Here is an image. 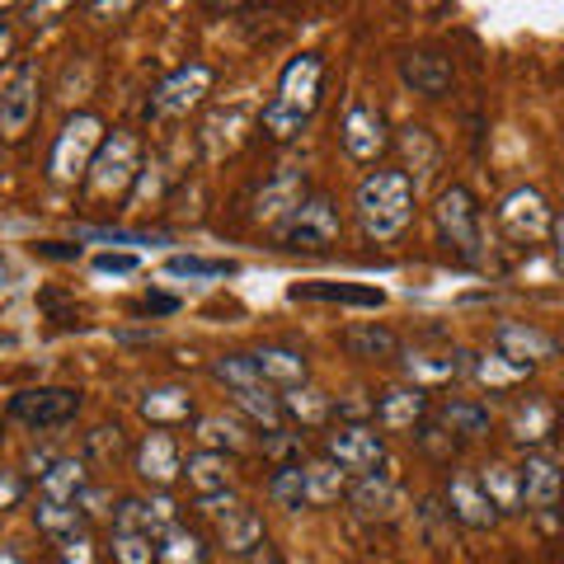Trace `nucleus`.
<instances>
[{"mask_svg": "<svg viewBox=\"0 0 564 564\" xmlns=\"http://www.w3.org/2000/svg\"><path fill=\"white\" fill-rule=\"evenodd\" d=\"M109 551H113V564H161L155 560V536L147 532H113Z\"/></svg>", "mask_w": 564, "mask_h": 564, "instance_id": "c03bdc74", "label": "nucleus"}, {"mask_svg": "<svg viewBox=\"0 0 564 564\" xmlns=\"http://www.w3.org/2000/svg\"><path fill=\"white\" fill-rule=\"evenodd\" d=\"M339 344L348 358H362V362H391L395 352H400V334L391 325H377V321H352L344 334H339Z\"/></svg>", "mask_w": 564, "mask_h": 564, "instance_id": "393cba45", "label": "nucleus"}, {"mask_svg": "<svg viewBox=\"0 0 564 564\" xmlns=\"http://www.w3.org/2000/svg\"><path fill=\"white\" fill-rule=\"evenodd\" d=\"M480 485H485V494H489V503H494V513L499 518L522 513V475H518V466L485 462L480 466Z\"/></svg>", "mask_w": 564, "mask_h": 564, "instance_id": "7c9ffc66", "label": "nucleus"}, {"mask_svg": "<svg viewBox=\"0 0 564 564\" xmlns=\"http://www.w3.org/2000/svg\"><path fill=\"white\" fill-rule=\"evenodd\" d=\"M155 560L161 564H207V545L193 527L174 522L165 536H155Z\"/></svg>", "mask_w": 564, "mask_h": 564, "instance_id": "c9c22d12", "label": "nucleus"}, {"mask_svg": "<svg viewBox=\"0 0 564 564\" xmlns=\"http://www.w3.org/2000/svg\"><path fill=\"white\" fill-rule=\"evenodd\" d=\"M555 259H560V269H564V217H555Z\"/></svg>", "mask_w": 564, "mask_h": 564, "instance_id": "864d4df0", "label": "nucleus"}, {"mask_svg": "<svg viewBox=\"0 0 564 564\" xmlns=\"http://www.w3.org/2000/svg\"><path fill=\"white\" fill-rule=\"evenodd\" d=\"M76 240H90V245H155L151 236H137V231H109V226H80Z\"/></svg>", "mask_w": 564, "mask_h": 564, "instance_id": "a18cd8bd", "label": "nucleus"}, {"mask_svg": "<svg viewBox=\"0 0 564 564\" xmlns=\"http://www.w3.org/2000/svg\"><path fill=\"white\" fill-rule=\"evenodd\" d=\"M433 226H437V240L447 245L452 254H462L466 263H480V207H475V193L466 184H447L433 203Z\"/></svg>", "mask_w": 564, "mask_h": 564, "instance_id": "20e7f679", "label": "nucleus"}, {"mask_svg": "<svg viewBox=\"0 0 564 564\" xmlns=\"http://www.w3.org/2000/svg\"><path fill=\"white\" fill-rule=\"evenodd\" d=\"M404 372H410V386H447V381H456V377H466L470 372V358L466 352H410L404 358Z\"/></svg>", "mask_w": 564, "mask_h": 564, "instance_id": "c85d7f7f", "label": "nucleus"}, {"mask_svg": "<svg viewBox=\"0 0 564 564\" xmlns=\"http://www.w3.org/2000/svg\"><path fill=\"white\" fill-rule=\"evenodd\" d=\"M39 118V66L14 62L0 80V137L20 141Z\"/></svg>", "mask_w": 564, "mask_h": 564, "instance_id": "9d476101", "label": "nucleus"}, {"mask_svg": "<svg viewBox=\"0 0 564 564\" xmlns=\"http://www.w3.org/2000/svg\"><path fill=\"white\" fill-rule=\"evenodd\" d=\"M0 564H24V560L14 555V551H0Z\"/></svg>", "mask_w": 564, "mask_h": 564, "instance_id": "4d7b16f0", "label": "nucleus"}, {"mask_svg": "<svg viewBox=\"0 0 564 564\" xmlns=\"http://www.w3.org/2000/svg\"><path fill=\"white\" fill-rule=\"evenodd\" d=\"M339 141H344V151H348L358 165L381 161L386 147H391V132H386V118H381L377 104H367V99H348L344 122H339Z\"/></svg>", "mask_w": 564, "mask_h": 564, "instance_id": "f8f14e48", "label": "nucleus"}, {"mask_svg": "<svg viewBox=\"0 0 564 564\" xmlns=\"http://www.w3.org/2000/svg\"><path fill=\"white\" fill-rule=\"evenodd\" d=\"M33 518H39V532L52 536L57 545L85 532V508H80V503H47V499H39Z\"/></svg>", "mask_w": 564, "mask_h": 564, "instance_id": "e433bc0d", "label": "nucleus"}, {"mask_svg": "<svg viewBox=\"0 0 564 564\" xmlns=\"http://www.w3.org/2000/svg\"><path fill=\"white\" fill-rule=\"evenodd\" d=\"M137 174H141V147H137V137L128 128H118V132L104 137V147L95 155L90 174H85V184H90L95 198L118 203V198H128V188L137 184Z\"/></svg>", "mask_w": 564, "mask_h": 564, "instance_id": "39448f33", "label": "nucleus"}, {"mask_svg": "<svg viewBox=\"0 0 564 564\" xmlns=\"http://www.w3.org/2000/svg\"><path fill=\"white\" fill-rule=\"evenodd\" d=\"M560 423H564V410H560Z\"/></svg>", "mask_w": 564, "mask_h": 564, "instance_id": "bf43d9fd", "label": "nucleus"}, {"mask_svg": "<svg viewBox=\"0 0 564 564\" xmlns=\"http://www.w3.org/2000/svg\"><path fill=\"white\" fill-rule=\"evenodd\" d=\"M198 513L217 527V541L226 545V555H250L254 545H263V518L254 513V508H245L231 489L226 494H207V499H198Z\"/></svg>", "mask_w": 564, "mask_h": 564, "instance_id": "0eeeda50", "label": "nucleus"}, {"mask_svg": "<svg viewBox=\"0 0 564 564\" xmlns=\"http://www.w3.org/2000/svg\"><path fill=\"white\" fill-rule=\"evenodd\" d=\"M400 80L423 99H443L456 85V70L443 52H404L400 57Z\"/></svg>", "mask_w": 564, "mask_h": 564, "instance_id": "412c9836", "label": "nucleus"}, {"mask_svg": "<svg viewBox=\"0 0 564 564\" xmlns=\"http://www.w3.org/2000/svg\"><path fill=\"white\" fill-rule=\"evenodd\" d=\"M348 503L352 513L367 518V522H391L400 518L404 508V489L391 480V475H358V485H348Z\"/></svg>", "mask_w": 564, "mask_h": 564, "instance_id": "aec40b11", "label": "nucleus"}, {"mask_svg": "<svg viewBox=\"0 0 564 564\" xmlns=\"http://www.w3.org/2000/svg\"><path fill=\"white\" fill-rule=\"evenodd\" d=\"M33 250L43 259H80V245H62V240H39Z\"/></svg>", "mask_w": 564, "mask_h": 564, "instance_id": "8fccbe9b", "label": "nucleus"}, {"mask_svg": "<svg viewBox=\"0 0 564 564\" xmlns=\"http://www.w3.org/2000/svg\"><path fill=\"white\" fill-rule=\"evenodd\" d=\"M245 128H250V113H245V109H217L198 128L203 155H207V161H221V155H231L240 147V132Z\"/></svg>", "mask_w": 564, "mask_h": 564, "instance_id": "c756f323", "label": "nucleus"}, {"mask_svg": "<svg viewBox=\"0 0 564 564\" xmlns=\"http://www.w3.org/2000/svg\"><path fill=\"white\" fill-rule=\"evenodd\" d=\"M104 147V118L99 113H70L62 122V132L57 141H52V151H47V174H52V184H76L90 174L95 165V155Z\"/></svg>", "mask_w": 564, "mask_h": 564, "instance_id": "7ed1b4c3", "label": "nucleus"}, {"mask_svg": "<svg viewBox=\"0 0 564 564\" xmlns=\"http://www.w3.org/2000/svg\"><path fill=\"white\" fill-rule=\"evenodd\" d=\"M269 499H273L278 508H288V513L306 508V466H302V462H282V466L269 475Z\"/></svg>", "mask_w": 564, "mask_h": 564, "instance_id": "ea45409f", "label": "nucleus"}, {"mask_svg": "<svg viewBox=\"0 0 564 564\" xmlns=\"http://www.w3.org/2000/svg\"><path fill=\"white\" fill-rule=\"evenodd\" d=\"M62 564H95V545H90V536H70V541H62Z\"/></svg>", "mask_w": 564, "mask_h": 564, "instance_id": "de8ad7c7", "label": "nucleus"}, {"mask_svg": "<svg viewBox=\"0 0 564 564\" xmlns=\"http://www.w3.org/2000/svg\"><path fill=\"white\" fill-rule=\"evenodd\" d=\"M193 437H198L203 452H240L250 447V429H245V419H231V414H203L193 423Z\"/></svg>", "mask_w": 564, "mask_h": 564, "instance_id": "2f4dec72", "label": "nucleus"}, {"mask_svg": "<svg viewBox=\"0 0 564 564\" xmlns=\"http://www.w3.org/2000/svg\"><path fill=\"white\" fill-rule=\"evenodd\" d=\"M128 456V433L118 423H99V429L85 433V462L95 466H118Z\"/></svg>", "mask_w": 564, "mask_h": 564, "instance_id": "79ce46f5", "label": "nucleus"}, {"mask_svg": "<svg viewBox=\"0 0 564 564\" xmlns=\"http://www.w3.org/2000/svg\"><path fill=\"white\" fill-rule=\"evenodd\" d=\"M414 180L404 170H372L367 180L358 184V193H352V207H358V221L367 240H400L404 231H410L414 221Z\"/></svg>", "mask_w": 564, "mask_h": 564, "instance_id": "f03ea898", "label": "nucleus"}, {"mask_svg": "<svg viewBox=\"0 0 564 564\" xmlns=\"http://www.w3.org/2000/svg\"><path fill=\"white\" fill-rule=\"evenodd\" d=\"M184 480L198 489V499H207V494H226L231 489V462H226L221 452H193L184 462Z\"/></svg>", "mask_w": 564, "mask_h": 564, "instance_id": "f704fd0d", "label": "nucleus"}, {"mask_svg": "<svg viewBox=\"0 0 564 564\" xmlns=\"http://www.w3.org/2000/svg\"><path fill=\"white\" fill-rule=\"evenodd\" d=\"M137 410L151 429H170V423H184L193 414V395L184 391V386H155V391L141 395Z\"/></svg>", "mask_w": 564, "mask_h": 564, "instance_id": "473e14b6", "label": "nucleus"}, {"mask_svg": "<svg viewBox=\"0 0 564 564\" xmlns=\"http://www.w3.org/2000/svg\"><path fill=\"white\" fill-rule=\"evenodd\" d=\"M141 311H147V315H170V311H180V302H174V296H147Z\"/></svg>", "mask_w": 564, "mask_h": 564, "instance_id": "603ef678", "label": "nucleus"}, {"mask_svg": "<svg viewBox=\"0 0 564 564\" xmlns=\"http://www.w3.org/2000/svg\"><path fill=\"white\" fill-rule=\"evenodd\" d=\"M95 269H99V273H113V278H128V273H137V254L104 250V254H95Z\"/></svg>", "mask_w": 564, "mask_h": 564, "instance_id": "49530a36", "label": "nucleus"}, {"mask_svg": "<svg viewBox=\"0 0 564 564\" xmlns=\"http://www.w3.org/2000/svg\"><path fill=\"white\" fill-rule=\"evenodd\" d=\"M522 475V508L536 513L545 532H560V513H564V466L551 452H527V462L518 466Z\"/></svg>", "mask_w": 564, "mask_h": 564, "instance_id": "423d86ee", "label": "nucleus"}, {"mask_svg": "<svg viewBox=\"0 0 564 564\" xmlns=\"http://www.w3.org/2000/svg\"><path fill=\"white\" fill-rule=\"evenodd\" d=\"M499 226H503L508 240L536 245V240H545V236L555 231V217H551V207H545V198H541L536 188H513L499 203Z\"/></svg>", "mask_w": 564, "mask_h": 564, "instance_id": "ddd939ff", "label": "nucleus"}, {"mask_svg": "<svg viewBox=\"0 0 564 564\" xmlns=\"http://www.w3.org/2000/svg\"><path fill=\"white\" fill-rule=\"evenodd\" d=\"M329 395L325 391H315V386H292L288 395H282V419H292V423H302V429H315V423H325L329 419Z\"/></svg>", "mask_w": 564, "mask_h": 564, "instance_id": "4c0bfd02", "label": "nucleus"}, {"mask_svg": "<svg viewBox=\"0 0 564 564\" xmlns=\"http://www.w3.org/2000/svg\"><path fill=\"white\" fill-rule=\"evenodd\" d=\"M212 80H217V70H212L207 62H184V66H174L170 76L151 90L147 113H155V118H180V113H188V109H198V104L212 95Z\"/></svg>", "mask_w": 564, "mask_h": 564, "instance_id": "1a4fd4ad", "label": "nucleus"}, {"mask_svg": "<svg viewBox=\"0 0 564 564\" xmlns=\"http://www.w3.org/2000/svg\"><path fill=\"white\" fill-rule=\"evenodd\" d=\"M288 296L292 302H329V306H362V311L386 306V292L362 288V282H296Z\"/></svg>", "mask_w": 564, "mask_h": 564, "instance_id": "5701e85b", "label": "nucleus"}, {"mask_svg": "<svg viewBox=\"0 0 564 564\" xmlns=\"http://www.w3.org/2000/svg\"><path fill=\"white\" fill-rule=\"evenodd\" d=\"M0 278H6V263H0Z\"/></svg>", "mask_w": 564, "mask_h": 564, "instance_id": "13d9d810", "label": "nucleus"}, {"mask_svg": "<svg viewBox=\"0 0 564 564\" xmlns=\"http://www.w3.org/2000/svg\"><path fill=\"white\" fill-rule=\"evenodd\" d=\"M24 499V480H20V470H0V513L6 508H14Z\"/></svg>", "mask_w": 564, "mask_h": 564, "instance_id": "09e8293b", "label": "nucleus"}, {"mask_svg": "<svg viewBox=\"0 0 564 564\" xmlns=\"http://www.w3.org/2000/svg\"><path fill=\"white\" fill-rule=\"evenodd\" d=\"M555 429H560V404H551L545 395H527L513 404V414H508V433H513V443H522V447H541Z\"/></svg>", "mask_w": 564, "mask_h": 564, "instance_id": "4be33fe9", "label": "nucleus"}, {"mask_svg": "<svg viewBox=\"0 0 564 564\" xmlns=\"http://www.w3.org/2000/svg\"><path fill=\"white\" fill-rule=\"evenodd\" d=\"M132 470H137L141 485L170 489V485L184 475V452H180V443H174L165 429H151V433L137 443V452H132Z\"/></svg>", "mask_w": 564, "mask_h": 564, "instance_id": "2eb2a0df", "label": "nucleus"}, {"mask_svg": "<svg viewBox=\"0 0 564 564\" xmlns=\"http://www.w3.org/2000/svg\"><path fill=\"white\" fill-rule=\"evenodd\" d=\"M278 240H282V250H329V245L339 240V207H334L325 193H311V198L278 226Z\"/></svg>", "mask_w": 564, "mask_h": 564, "instance_id": "6e6552de", "label": "nucleus"}, {"mask_svg": "<svg viewBox=\"0 0 564 564\" xmlns=\"http://www.w3.org/2000/svg\"><path fill=\"white\" fill-rule=\"evenodd\" d=\"M10 57V24H0V62Z\"/></svg>", "mask_w": 564, "mask_h": 564, "instance_id": "5fc2aeb1", "label": "nucleus"}, {"mask_svg": "<svg viewBox=\"0 0 564 564\" xmlns=\"http://www.w3.org/2000/svg\"><path fill=\"white\" fill-rule=\"evenodd\" d=\"M339 499H348V470L334 466L329 456L306 462V508H329Z\"/></svg>", "mask_w": 564, "mask_h": 564, "instance_id": "72a5a7b5", "label": "nucleus"}, {"mask_svg": "<svg viewBox=\"0 0 564 564\" xmlns=\"http://www.w3.org/2000/svg\"><path fill=\"white\" fill-rule=\"evenodd\" d=\"M429 414H433L429 391H419V386H391L372 404V419L381 433H419L429 423Z\"/></svg>", "mask_w": 564, "mask_h": 564, "instance_id": "dca6fc26", "label": "nucleus"}, {"mask_svg": "<svg viewBox=\"0 0 564 564\" xmlns=\"http://www.w3.org/2000/svg\"><path fill=\"white\" fill-rule=\"evenodd\" d=\"M170 527H174V503L170 499H122L113 508V532L165 536Z\"/></svg>", "mask_w": 564, "mask_h": 564, "instance_id": "a878e982", "label": "nucleus"}, {"mask_svg": "<svg viewBox=\"0 0 564 564\" xmlns=\"http://www.w3.org/2000/svg\"><path fill=\"white\" fill-rule=\"evenodd\" d=\"M325 456L348 475H372L386 462V437L377 433V423H339L325 437Z\"/></svg>", "mask_w": 564, "mask_h": 564, "instance_id": "9b49d317", "label": "nucleus"}, {"mask_svg": "<svg viewBox=\"0 0 564 564\" xmlns=\"http://www.w3.org/2000/svg\"><path fill=\"white\" fill-rule=\"evenodd\" d=\"M302 203H306V174H302V165H282L273 180L259 188V198H254V221L282 226Z\"/></svg>", "mask_w": 564, "mask_h": 564, "instance_id": "6ab92c4d", "label": "nucleus"}, {"mask_svg": "<svg viewBox=\"0 0 564 564\" xmlns=\"http://www.w3.org/2000/svg\"><path fill=\"white\" fill-rule=\"evenodd\" d=\"M254 358V367H259V377L263 381H282L292 391V386H302L306 381V352L302 348H288V344H263V348H254L250 352Z\"/></svg>", "mask_w": 564, "mask_h": 564, "instance_id": "cd10ccee", "label": "nucleus"}, {"mask_svg": "<svg viewBox=\"0 0 564 564\" xmlns=\"http://www.w3.org/2000/svg\"><path fill=\"white\" fill-rule=\"evenodd\" d=\"M165 273L170 278H231L236 263L231 259H203V254H170Z\"/></svg>", "mask_w": 564, "mask_h": 564, "instance_id": "37998d69", "label": "nucleus"}, {"mask_svg": "<svg viewBox=\"0 0 564 564\" xmlns=\"http://www.w3.org/2000/svg\"><path fill=\"white\" fill-rule=\"evenodd\" d=\"M95 14H132V6H90Z\"/></svg>", "mask_w": 564, "mask_h": 564, "instance_id": "6e6d98bb", "label": "nucleus"}, {"mask_svg": "<svg viewBox=\"0 0 564 564\" xmlns=\"http://www.w3.org/2000/svg\"><path fill=\"white\" fill-rule=\"evenodd\" d=\"M10 414L29 423V429H62L80 414V391L70 386H39V391H20L10 400Z\"/></svg>", "mask_w": 564, "mask_h": 564, "instance_id": "4468645a", "label": "nucleus"}, {"mask_svg": "<svg viewBox=\"0 0 564 564\" xmlns=\"http://www.w3.org/2000/svg\"><path fill=\"white\" fill-rule=\"evenodd\" d=\"M85 466H90L85 456H57V462L43 470V480H39V499H47V503H80L85 489H90V470Z\"/></svg>", "mask_w": 564, "mask_h": 564, "instance_id": "b1692460", "label": "nucleus"}, {"mask_svg": "<svg viewBox=\"0 0 564 564\" xmlns=\"http://www.w3.org/2000/svg\"><path fill=\"white\" fill-rule=\"evenodd\" d=\"M433 419H437V429L452 433V437H462V443L489 433V404L470 400V395H452L447 404H437Z\"/></svg>", "mask_w": 564, "mask_h": 564, "instance_id": "bb28decb", "label": "nucleus"}, {"mask_svg": "<svg viewBox=\"0 0 564 564\" xmlns=\"http://www.w3.org/2000/svg\"><path fill=\"white\" fill-rule=\"evenodd\" d=\"M470 377L485 381L489 391H508V386H518V381L532 377V367L503 358V352H485V358H470Z\"/></svg>", "mask_w": 564, "mask_h": 564, "instance_id": "58836bf2", "label": "nucleus"}, {"mask_svg": "<svg viewBox=\"0 0 564 564\" xmlns=\"http://www.w3.org/2000/svg\"><path fill=\"white\" fill-rule=\"evenodd\" d=\"M447 513H452V522H462L466 532H489V527L499 522V513H494L489 494L480 485V475H470V470H452V480H447Z\"/></svg>", "mask_w": 564, "mask_h": 564, "instance_id": "a211bd4d", "label": "nucleus"}, {"mask_svg": "<svg viewBox=\"0 0 564 564\" xmlns=\"http://www.w3.org/2000/svg\"><path fill=\"white\" fill-rule=\"evenodd\" d=\"M240 564H282V555L273 551V545H269V541H263V545H254V551H250V555H245Z\"/></svg>", "mask_w": 564, "mask_h": 564, "instance_id": "3c124183", "label": "nucleus"}, {"mask_svg": "<svg viewBox=\"0 0 564 564\" xmlns=\"http://www.w3.org/2000/svg\"><path fill=\"white\" fill-rule=\"evenodd\" d=\"M212 377H217L226 391H250V386H269L259 377V367H254V358L250 352H221V358H212Z\"/></svg>", "mask_w": 564, "mask_h": 564, "instance_id": "a19ab883", "label": "nucleus"}, {"mask_svg": "<svg viewBox=\"0 0 564 564\" xmlns=\"http://www.w3.org/2000/svg\"><path fill=\"white\" fill-rule=\"evenodd\" d=\"M321 85H325L321 52H302V57H292L288 66H282V76H278V95L263 104V113H259L263 132H269L273 141L302 137V128L315 113V104H321Z\"/></svg>", "mask_w": 564, "mask_h": 564, "instance_id": "f257e3e1", "label": "nucleus"}, {"mask_svg": "<svg viewBox=\"0 0 564 564\" xmlns=\"http://www.w3.org/2000/svg\"><path fill=\"white\" fill-rule=\"evenodd\" d=\"M494 352H503V358H513L522 367H536V362L560 358V339L527 321H499L494 325Z\"/></svg>", "mask_w": 564, "mask_h": 564, "instance_id": "f3484780", "label": "nucleus"}]
</instances>
